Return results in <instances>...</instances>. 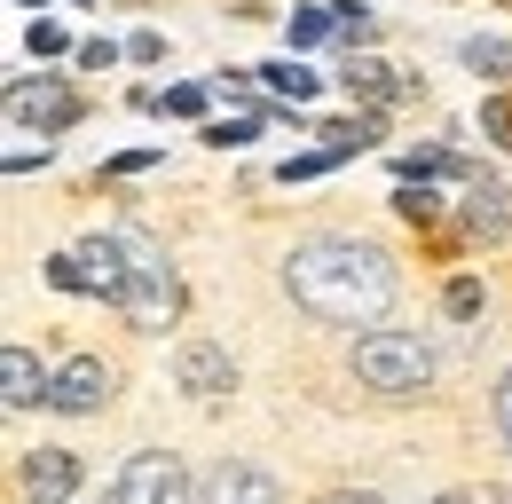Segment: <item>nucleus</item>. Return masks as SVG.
I'll return each mask as SVG.
<instances>
[{
  "instance_id": "1",
  "label": "nucleus",
  "mask_w": 512,
  "mask_h": 504,
  "mask_svg": "<svg viewBox=\"0 0 512 504\" xmlns=\"http://www.w3.org/2000/svg\"><path fill=\"white\" fill-rule=\"evenodd\" d=\"M284 292L292 308H308L316 323H371L394 308V260L363 237H308L284 260Z\"/></svg>"
},
{
  "instance_id": "2",
  "label": "nucleus",
  "mask_w": 512,
  "mask_h": 504,
  "mask_svg": "<svg viewBox=\"0 0 512 504\" xmlns=\"http://www.w3.org/2000/svg\"><path fill=\"white\" fill-rule=\"evenodd\" d=\"M111 252H119V308L142 331H166L174 308H182V284H174V260L150 245L142 229H111Z\"/></svg>"
},
{
  "instance_id": "3",
  "label": "nucleus",
  "mask_w": 512,
  "mask_h": 504,
  "mask_svg": "<svg viewBox=\"0 0 512 504\" xmlns=\"http://www.w3.org/2000/svg\"><path fill=\"white\" fill-rule=\"evenodd\" d=\"M355 378L371 386V394H426L434 386V347L418 339V331H363L355 339Z\"/></svg>"
},
{
  "instance_id": "4",
  "label": "nucleus",
  "mask_w": 512,
  "mask_h": 504,
  "mask_svg": "<svg viewBox=\"0 0 512 504\" xmlns=\"http://www.w3.org/2000/svg\"><path fill=\"white\" fill-rule=\"evenodd\" d=\"M111 504H197V481L174 449H134L111 481Z\"/></svg>"
},
{
  "instance_id": "5",
  "label": "nucleus",
  "mask_w": 512,
  "mask_h": 504,
  "mask_svg": "<svg viewBox=\"0 0 512 504\" xmlns=\"http://www.w3.org/2000/svg\"><path fill=\"white\" fill-rule=\"evenodd\" d=\"M8 119H16V126H40V134H56V126L79 119V95H71L64 79H16V87H8Z\"/></svg>"
},
{
  "instance_id": "6",
  "label": "nucleus",
  "mask_w": 512,
  "mask_h": 504,
  "mask_svg": "<svg viewBox=\"0 0 512 504\" xmlns=\"http://www.w3.org/2000/svg\"><path fill=\"white\" fill-rule=\"evenodd\" d=\"M103 402H111V363H95V355H71L64 371L48 378V410H64V418H87Z\"/></svg>"
},
{
  "instance_id": "7",
  "label": "nucleus",
  "mask_w": 512,
  "mask_h": 504,
  "mask_svg": "<svg viewBox=\"0 0 512 504\" xmlns=\"http://www.w3.org/2000/svg\"><path fill=\"white\" fill-rule=\"evenodd\" d=\"M197 504H284V489H276V473L229 457V465H213V473L197 481Z\"/></svg>"
},
{
  "instance_id": "8",
  "label": "nucleus",
  "mask_w": 512,
  "mask_h": 504,
  "mask_svg": "<svg viewBox=\"0 0 512 504\" xmlns=\"http://www.w3.org/2000/svg\"><path fill=\"white\" fill-rule=\"evenodd\" d=\"M174 378H182V394H190V402H221V394L237 386V363H229L221 347H205V339H197V347H182Z\"/></svg>"
},
{
  "instance_id": "9",
  "label": "nucleus",
  "mask_w": 512,
  "mask_h": 504,
  "mask_svg": "<svg viewBox=\"0 0 512 504\" xmlns=\"http://www.w3.org/2000/svg\"><path fill=\"white\" fill-rule=\"evenodd\" d=\"M24 497H32V504H71V497H79V457H64V449H32V457H24Z\"/></svg>"
},
{
  "instance_id": "10",
  "label": "nucleus",
  "mask_w": 512,
  "mask_h": 504,
  "mask_svg": "<svg viewBox=\"0 0 512 504\" xmlns=\"http://www.w3.org/2000/svg\"><path fill=\"white\" fill-rule=\"evenodd\" d=\"M0 402H8V410H32V402H48V371H40L24 347H8V355H0Z\"/></svg>"
},
{
  "instance_id": "11",
  "label": "nucleus",
  "mask_w": 512,
  "mask_h": 504,
  "mask_svg": "<svg viewBox=\"0 0 512 504\" xmlns=\"http://www.w3.org/2000/svg\"><path fill=\"white\" fill-rule=\"evenodd\" d=\"M465 221H473V229H512V197L497 182H481L473 197H465Z\"/></svg>"
},
{
  "instance_id": "12",
  "label": "nucleus",
  "mask_w": 512,
  "mask_h": 504,
  "mask_svg": "<svg viewBox=\"0 0 512 504\" xmlns=\"http://www.w3.org/2000/svg\"><path fill=\"white\" fill-rule=\"evenodd\" d=\"M465 71H473V79H512V48L473 32V40H465Z\"/></svg>"
},
{
  "instance_id": "13",
  "label": "nucleus",
  "mask_w": 512,
  "mask_h": 504,
  "mask_svg": "<svg viewBox=\"0 0 512 504\" xmlns=\"http://www.w3.org/2000/svg\"><path fill=\"white\" fill-rule=\"evenodd\" d=\"M284 32H292V48H316V40L339 32V8H292V24H284Z\"/></svg>"
},
{
  "instance_id": "14",
  "label": "nucleus",
  "mask_w": 512,
  "mask_h": 504,
  "mask_svg": "<svg viewBox=\"0 0 512 504\" xmlns=\"http://www.w3.org/2000/svg\"><path fill=\"white\" fill-rule=\"evenodd\" d=\"M323 150H331V158H347V150H379V119H371V111H363V119H339Z\"/></svg>"
},
{
  "instance_id": "15",
  "label": "nucleus",
  "mask_w": 512,
  "mask_h": 504,
  "mask_svg": "<svg viewBox=\"0 0 512 504\" xmlns=\"http://www.w3.org/2000/svg\"><path fill=\"white\" fill-rule=\"evenodd\" d=\"M339 87L363 95V103H386V71L379 63H339Z\"/></svg>"
},
{
  "instance_id": "16",
  "label": "nucleus",
  "mask_w": 512,
  "mask_h": 504,
  "mask_svg": "<svg viewBox=\"0 0 512 504\" xmlns=\"http://www.w3.org/2000/svg\"><path fill=\"white\" fill-rule=\"evenodd\" d=\"M268 87L292 95V103H308V95H316V71H308V63H268Z\"/></svg>"
},
{
  "instance_id": "17",
  "label": "nucleus",
  "mask_w": 512,
  "mask_h": 504,
  "mask_svg": "<svg viewBox=\"0 0 512 504\" xmlns=\"http://www.w3.org/2000/svg\"><path fill=\"white\" fill-rule=\"evenodd\" d=\"M260 126H268V119H260V111H229V119H221V126H205V142H221V150H229V142H253Z\"/></svg>"
},
{
  "instance_id": "18",
  "label": "nucleus",
  "mask_w": 512,
  "mask_h": 504,
  "mask_svg": "<svg viewBox=\"0 0 512 504\" xmlns=\"http://www.w3.org/2000/svg\"><path fill=\"white\" fill-rule=\"evenodd\" d=\"M142 103H158V111H174V119H197V111H205V87H166V95H142Z\"/></svg>"
},
{
  "instance_id": "19",
  "label": "nucleus",
  "mask_w": 512,
  "mask_h": 504,
  "mask_svg": "<svg viewBox=\"0 0 512 504\" xmlns=\"http://www.w3.org/2000/svg\"><path fill=\"white\" fill-rule=\"evenodd\" d=\"M449 315H457V323H473V308H481V284H473V276H449Z\"/></svg>"
},
{
  "instance_id": "20",
  "label": "nucleus",
  "mask_w": 512,
  "mask_h": 504,
  "mask_svg": "<svg viewBox=\"0 0 512 504\" xmlns=\"http://www.w3.org/2000/svg\"><path fill=\"white\" fill-rule=\"evenodd\" d=\"M481 126H489V142L497 150H512V103L497 95V103H481Z\"/></svg>"
},
{
  "instance_id": "21",
  "label": "nucleus",
  "mask_w": 512,
  "mask_h": 504,
  "mask_svg": "<svg viewBox=\"0 0 512 504\" xmlns=\"http://www.w3.org/2000/svg\"><path fill=\"white\" fill-rule=\"evenodd\" d=\"M24 48H32V56H64L71 40H64V24H48V16H40V24H32V40H24Z\"/></svg>"
},
{
  "instance_id": "22",
  "label": "nucleus",
  "mask_w": 512,
  "mask_h": 504,
  "mask_svg": "<svg viewBox=\"0 0 512 504\" xmlns=\"http://www.w3.org/2000/svg\"><path fill=\"white\" fill-rule=\"evenodd\" d=\"M489 410H497V434H505V441H512V371H505V378H497V394H489Z\"/></svg>"
},
{
  "instance_id": "23",
  "label": "nucleus",
  "mask_w": 512,
  "mask_h": 504,
  "mask_svg": "<svg viewBox=\"0 0 512 504\" xmlns=\"http://www.w3.org/2000/svg\"><path fill=\"white\" fill-rule=\"evenodd\" d=\"M339 32H347V40H363V32H371V16H363L355 0H339Z\"/></svg>"
},
{
  "instance_id": "24",
  "label": "nucleus",
  "mask_w": 512,
  "mask_h": 504,
  "mask_svg": "<svg viewBox=\"0 0 512 504\" xmlns=\"http://www.w3.org/2000/svg\"><path fill=\"white\" fill-rule=\"evenodd\" d=\"M323 504H386V497H371V489H339V497H323Z\"/></svg>"
},
{
  "instance_id": "25",
  "label": "nucleus",
  "mask_w": 512,
  "mask_h": 504,
  "mask_svg": "<svg viewBox=\"0 0 512 504\" xmlns=\"http://www.w3.org/2000/svg\"><path fill=\"white\" fill-rule=\"evenodd\" d=\"M434 504H473V497H465V489H449V497H434Z\"/></svg>"
},
{
  "instance_id": "26",
  "label": "nucleus",
  "mask_w": 512,
  "mask_h": 504,
  "mask_svg": "<svg viewBox=\"0 0 512 504\" xmlns=\"http://www.w3.org/2000/svg\"><path fill=\"white\" fill-rule=\"evenodd\" d=\"M489 504H512V489H505V497H489Z\"/></svg>"
},
{
  "instance_id": "27",
  "label": "nucleus",
  "mask_w": 512,
  "mask_h": 504,
  "mask_svg": "<svg viewBox=\"0 0 512 504\" xmlns=\"http://www.w3.org/2000/svg\"><path fill=\"white\" fill-rule=\"evenodd\" d=\"M24 8H40V0H24Z\"/></svg>"
}]
</instances>
